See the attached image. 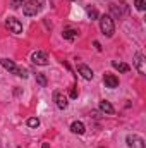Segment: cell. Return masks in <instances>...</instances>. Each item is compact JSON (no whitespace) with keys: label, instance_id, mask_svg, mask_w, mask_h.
<instances>
[{"label":"cell","instance_id":"d6986e66","mask_svg":"<svg viewBox=\"0 0 146 148\" xmlns=\"http://www.w3.org/2000/svg\"><path fill=\"white\" fill-rule=\"evenodd\" d=\"M24 3H26V0H12V2H10V7H12V9H19V7L24 5Z\"/></svg>","mask_w":146,"mask_h":148},{"label":"cell","instance_id":"5b68a950","mask_svg":"<svg viewBox=\"0 0 146 148\" xmlns=\"http://www.w3.org/2000/svg\"><path fill=\"white\" fill-rule=\"evenodd\" d=\"M53 102H55V105H57L60 110H65V109L69 107V98H67L62 91H55V93H53Z\"/></svg>","mask_w":146,"mask_h":148},{"label":"cell","instance_id":"277c9868","mask_svg":"<svg viewBox=\"0 0 146 148\" xmlns=\"http://www.w3.org/2000/svg\"><path fill=\"white\" fill-rule=\"evenodd\" d=\"M31 62H33V64H36V66H48V64H50V60H48L46 53H45V52H41V50H36V52H33V53H31Z\"/></svg>","mask_w":146,"mask_h":148},{"label":"cell","instance_id":"6da1fadb","mask_svg":"<svg viewBox=\"0 0 146 148\" xmlns=\"http://www.w3.org/2000/svg\"><path fill=\"white\" fill-rule=\"evenodd\" d=\"M45 7L43 0H26V3L23 5V14L26 17H33L41 12V9Z\"/></svg>","mask_w":146,"mask_h":148},{"label":"cell","instance_id":"9a60e30c","mask_svg":"<svg viewBox=\"0 0 146 148\" xmlns=\"http://www.w3.org/2000/svg\"><path fill=\"white\" fill-rule=\"evenodd\" d=\"M86 12H88V16H89V19H91V21H95V19H98V17H100V16H98V10H96L93 5H88V7H86Z\"/></svg>","mask_w":146,"mask_h":148},{"label":"cell","instance_id":"52a82bcc","mask_svg":"<svg viewBox=\"0 0 146 148\" xmlns=\"http://www.w3.org/2000/svg\"><path fill=\"white\" fill-rule=\"evenodd\" d=\"M134 66H136V69H138L139 74L146 73V59H145V55H143L141 52H138V53L134 55Z\"/></svg>","mask_w":146,"mask_h":148},{"label":"cell","instance_id":"44dd1931","mask_svg":"<svg viewBox=\"0 0 146 148\" xmlns=\"http://www.w3.org/2000/svg\"><path fill=\"white\" fill-rule=\"evenodd\" d=\"M77 95H79L77 84H72V88H71V98H77Z\"/></svg>","mask_w":146,"mask_h":148},{"label":"cell","instance_id":"603a6c76","mask_svg":"<svg viewBox=\"0 0 146 148\" xmlns=\"http://www.w3.org/2000/svg\"><path fill=\"white\" fill-rule=\"evenodd\" d=\"M41 148H50V145H48V143H43V145H41Z\"/></svg>","mask_w":146,"mask_h":148},{"label":"cell","instance_id":"ac0fdd59","mask_svg":"<svg viewBox=\"0 0 146 148\" xmlns=\"http://www.w3.org/2000/svg\"><path fill=\"white\" fill-rule=\"evenodd\" d=\"M134 5H136V9H138L139 12L146 10V0H136V2H134Z\"/></svg>","mask_w":146,"mask_h":148},{"label":"cell","instance_id":"8fae6325","mask_svg":"<svg viewBox=\"0 0 146 148\" xmlns=\"http://www.w3.org/2000/svg\"><path fill=\"white\" fill-rule=\"evenodd\" d=\"M77 73L81 74V76H83L86 81L93 79V76H95V74H93V71H91V69H89L86 64H79V66H77Z\"/></svg>","mask_w":146,"mask_h":148},{"label":"cell","instance_id":"5bb4252c","mask_svg":"<svg viewBox=\"0 0 146 148\" xmlns=\"http://www.w3.org/2000/svg\"><path fill=\"white\" fill-rule=\"evenodd\" d=\"M77 35H79V31H77V29H74V28H65V29L62 31V36L65 38V40H69V41L76 40Z\"/></svg>","mask_w":146,"mask_h":148},{"label":"cell","instance_id":"4fadbf2b","mask_svg":"<svg viewBox=\"0 0 146 148\" xmlns=\"http://www.w3.org/2000/svg\"><path fill=\"white\" fill-rule=\"evenodd\" d=\"M71 131H72L74 134H84L86 127H84V124L81 121H74L72 124H71Z\"/></svg>","mask_w":146,"mask_h":148},{"label":"cell","instance_id":"7c38bea8","mask_svg":"<svg viewBox=\"0 0 146 148\" xmlns=\"http://www.w3.org/2000/svg\"><path fill=\"white\" fill-rule=\"evenodd\" d=\"M112 67L117 69L119 73H129V71H131V67H129L126 62H120V60H112Z\"/></svg>","mask_w":146,"mask_h":148},{"label":"cell","instance_id":"3957f363","mask_svg":"<svg viewBox=\"0 0 146 148\" xmlns=\"http://www.w3.org/2000/svg\"><path fill=\"white\" fill-rule=\"evenodd\" d=\"M5 26H7V29H9L10 33H14V35H21V33H23V23H21L19 19H16V17H7Z\"/></svg>","mask_w":146,"mask_h":148},{"label":"cell","instance_id":"e0dca14e","mask_svg":"<svg viewBox=\"0 0 146 148\" xmlns=\"http://www.w3.org/2000/svg\"><path fill=\"white\" fill-rule=\"evenodd\" d=\"M36 81H38V84L40 86H46V77H45V74H41V73H36Z\"/></svg>","mask_w":146,"mask_h":148},{"label":"cell","instance_id":"2e32d148","mask_svg":"<svg viewBox=\"0 0 146 148\" xmlns=\"http://www.w3.org/2000/svg\"><path fill=\"white\" fill-rule=\"evenodd\" d=\"M26 124H28L29 127H38V126H40V119H38V117H29V119L26 121Z\"/></svg>","mask_w":146,"mask_h":148},{"label":"cell","instance_id":"7402d4cb","mask_svg":"<svg viewBox=\"0 0 146 148\" xmlns=\"http://www.w3.org/2000/svg\"><path fill=\"white\" fill-rule=\"evenodd\" d=\"M93 45H95V47H96V50H102V45H100V43H98V41H93Z\"/></svg>","mask_w":146,"mask_h":148},{"label":"cell","instance_id":"ba28073f","mask_svg":"<svg viewBox=\"0 0 146 148\" xmlns=\"http://www.w3.org/2000/svg\"><path fill=\"white\" fill-rule=\"evenodd\" d=\"M0 64H2V67H3L5 71H9V73H12V74L17 76V73H19V66H17L14 60H10V59H0Z\"/></svg>","mask_w":146,"mask_h":148},{"label":"cell","instance_id":"30bf717a","mask_svg":"<svg viewBox=\"0 0 146 148\" xmlns=\"http://www.w3.org/2000/svg\"><path fill=\"white\" fill-rule=\"evenodd\" d=\"M98 109L103 112V114H107V115H113V114H115V109H113V105L110 103L108 100H100Z\"/></svg>","mask_w":146,"mask_h":148},{"label":"cell","instance_id":"8992f818","mask_svg":"<svg viewBox=\"0 0 146 148\" xmlns=\"http://www.w3.org/2000/svg\"><path fill=\"white\" fill-rule=\"evenodd\" d=\"M126 141H127L129 148H145V140L138 134H127Z\"/></svg>","mask_w":146,"mask_h":148},{"label":"cell","instance_id":"7a4b0ae2","mask_svg":"<svg viewBox=\"0 0 146 148\" xmlns=\"http://www.w3.org/2000/svg\"><path fill=\"white\" fill-rule=\"evenodd\" d=\"M100 29H102V33H103L105 36H108V38L113 36V33H115V24H113L112 16L105 14V16L100 17Z\"/></svg>","mask_w":146,"mask_h":148},{"label":"cell","instance_id":"ffe728a7","mask_svg":"<svg viewBox=\"0 0 146 148\" xmlns=\"http://www.w3.org/2000/svg\"><path fill=\"white\" fill-rule=\"evenodd\" d=\"M17 76H19V77H28V76H29V73H28V69H26V67H19V73H17Z\"/></svg>","mask_w":146,"mask_h":148},{"label":"cell","instance_id":"9c48e42d","mask_svg":"<svg viewBox=\"0 0 146 148\" xmlns=\"http://www.w3.org/2000/svg\"><path fill=\"white\" fill-rule=\"evenodd\" d=\"M103 83H105V86H107V88L113 90V88H117V86H119V77H117L115 74L105 73V74H103Z\"/></svg>","mask_w":146,"mask_h":148}]
</instances>
